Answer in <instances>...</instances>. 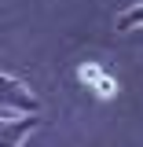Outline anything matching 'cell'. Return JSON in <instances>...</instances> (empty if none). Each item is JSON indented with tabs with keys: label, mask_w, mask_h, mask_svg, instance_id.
I'll return each mask as SVG.
<instances>
[{
	"label": "cell",
	"mask_w": 143,
	"mask_h": 147,
	"mask_svg": "<svg viewBox=\"0 0 143 147\" xmlns=\"http://www.w3.org/2000/svg\"><path fill=\"white\" fill-rule=\"evenodd\" d=\"M77 81H81V85H88L99 99H114V96H117V81H114L103 66H95V63H85V66L77 70Z\"/></svg>",
	"instance_id": "cell-3"
},
{
	"label": "cell",
	"mask_w": 143,
	"mask_h": 147,
	"mask_svg": "<svg viewBox=\"0 0 143 147\" xmlns=\"http://www.w3.org/2000/svg\"><path fill=\"white\" fill-rule=\"evenodd\" d=\"M143 26V4H132L128 11H121V15L114 18V30L117 33H132V30H140Z\"/></svg>",
	"instance_id": "cell-4"
},
{
	"label": "cell",
	"mask_w": 143,
	"mask_h": 147,
	"mask_svg": "<svg viewBox=\"0 0 143 147\" xmlns=\"http://www.w3.org/2000/svg\"><path fill=\"white\" fill-rule=\"evenodd\" d=\"M0 110H7V114H40V99L26 81H18L11 74H0Z\"/></svg>",
	"instance_id": "cell-1"
},
{
	"label": "cell",
	"mask_w": 143,
	"mask_h": 147,
	"mask_svg": "<svg viewBox=\"0 0 143 147\" xmlns=\"http://www.w3.org/2000/svg\"><path fill=\"white\" fill-rule=\"evenodd\" d=\"M40 125L37 114H15V118H0V147H18L33 129Z\"/></svg>",
	"instance_id": "cell-2"
}]
</instances>
